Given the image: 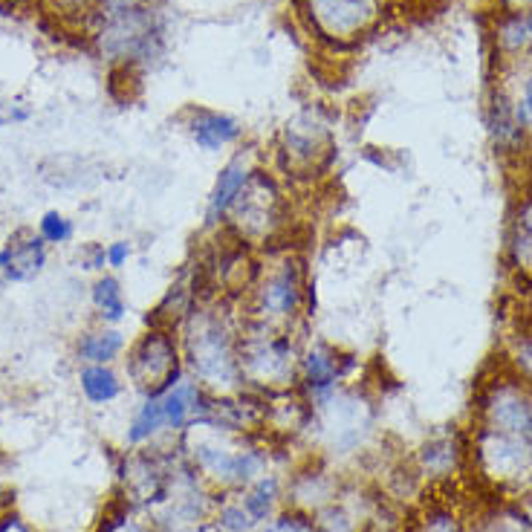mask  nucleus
Returning <instances> with one entry per match:
<instances>
[{"label": "nucleus", "instance_id": "35", "mask_svg": "<svg viewBox=\"0 0 532 532\" xmlns=\"http://www.w3.org/2000/svg\"><path fill=\"white\" fill-rule=\"evenodd\" d=\"M32 116V110L18 102H0V128H9V125H21Z\"/></svg>", "mask_w": 532, "mask_h": 532}, {"label": "nucleus", "instance_id": "1", "mask_svg": "<svg viewBox=\"0 0 532 532\" xmlns=\"http://www.w3.org/2000/svg\"><path fill=\"white\" fill-rule=\"evenodd\" d=\"M240 333L243 304L223 298H203L177 327L186 373L212 397L246 391L240 373Z\"/></svg>", "mask_w": 532, "mask_h": 532}, {"label": "nucleus", "instance_id": "13", "mask_svg": "<svg viewBox=\"0 0 532 532\" xmlns=\"http://www.w3.org/2000/svg\"><path fill=\"white\" fill-rule=\"evenodd\" d=\"M345 492H342V483L339 475L321 463H310L304 469L293 472L290 478L284 480V501L293 509H301L307 515H316L319 509L330 506L333 501H339Z\"/></svg>", "mask_w": 532, "mask_h": 532}, {"label": "nucleus", "instance_id": "20", "mask_svg": "<svg viewBox=\"0 0 532 532\" xmlns=\"http://www.w3.org/2000/svg\"><path fill=\"white\" fill-rule=\"evenodd\" d=\"M243 506L249 509V515L258 521V524H266L272 521L281 509V501H284V478L278 472H269L261 480H255L252 486L240 489L238 492Z\"/></svg>", "mask_w": 532, "mask_h": 532}, {"label": "nucleus", "instance_id": "23", "mask_svg": "<svg viewBox=\"0 0 532 532\" xmlns=\"http://www.w3.org/2000/svg\"><path fill=\"white\" fill-rule=\"evenodd\" d=\"M489 131L495 145L506 151V154H518L524 148V139H527V128L518 122L512 102L506 99L504 93H498V99L489 107Z\"/></svg>", "mask_w": 532, "mask_h": 532}, {"label": "nucleus", "instance_id": "36", "mask_svg": "<svg viewBox=\"0 0 532 532\" xmlns=\"http://www.w3.org/2000/svg\"><path fill=\"white\" fill-rule=\"evenodd\" d=\"M157 0H99V12H122V9H148Z\"/></svg>", "mask_w": 532, "mask_h": 532}, {"label": "nucleus", "instance_id": "30", "mask_svg": "<svg viewBox=\"0 0 532 532\" xmlns=\"http://www.w3.org/2000/svg\"><path fill=\"white\" fill-rule=\"evenodd\" d=\"M258 532H319V527H316V518H313V515L287 506V509H281L272 521L261 524Z\"/></svg>", "mask_w": 532, "mask_h": 532}, {"label": "nucleus", "instance_id": "10", "mask_svg": "<svg viewBox=\"0 0 532 532\" xmlns=\"http://www.w3.org/2000/svg\"><path fill=\"white\" fill-rule=\"evenodd\" d=\"M469 454L478 466L480 478L492 480L495 486L521 492L532 486V452L524 437L478 426Z\"/></svg>", "mask_w": 532, "mask_h": 532}, {"label": "nucleus", "instance_id": "5", "mask_svg": "<svg viewBox=\"0 0 532 532\" xmlns=\"http://www.w3.org/2000/svg\"><path fill=\"white\" fill-rule=\"evenodd\" d=\"M310 405H313V417L304 437H313L321 454H327L330 460H342L365 449L376 426V405L365 388L347 382Z\"/></svg>", "mask_w": 532, "mask_h": 532}, {"label": "nucleus", "instance_id": "34", "mask_svg": "<svg viewBox=\"0 0 532 532\" xmlns=\"http://www.w3.org/2000/svg\"><path fill=\"white\" fill-rule=\"evenodd\" d=\"M512 110H515V116H518V122L532 131V76H527V81L521 84V96L512 102Z\"/></svg>", "mask_w": 532, "mask_h": 532}, {"label": "nucleus", "instance_id": "17", "mask_svg": "<svg viewBox=\"0 0 532 532\" xmlns=\"http://www.w3.org/2000/svg\"><path fill=\"white\" fill-rule=\"evenodd\" d=\"M506 266L509 272L521 281L532 284V188L524 191L509 217V232H506Z\"/></svg>", "mask_w": 532, "mask_h": 532}, {"label": "nucleus", "instance_id": "40", "mask_svg": "<svg viewBox=\"0 0 532 532\" xmlns=\"http://www.w3.org/2000/svg\"><path fill=\"white\" fill-rule=\"evenodd\" d=\"M524 24H527V35H530V44H532V9L530 12H524Z\"/></svg>", "mask_w": 532, "mask_h": 532}, {"label": "nucleus", "instance_id": "15", "mask_svg": "<svg viewBox=\"0 0 532 532\" xmlns=\"http://www.w3.org/2000/svg\"><path fill=\"white\" fill-rule=\"evenodd\" d=\"M47 240L32 229H18L0 249V272L9 284H29L47 269Z\"/></svg>", "mask_w": 532, "mask_h": 532}, {"label": "nucleus", "instance_id": "14", "mask_svg": "<svg viewBox=\"0 0 532 532\" xmlns=\"http://www.w3.org/2000/svg\"><path fill=\"white\" fill-rule=\"evenodd\" d=\"M261 162L255 157V151H235L229 160L220 165L217 177H214V186L209 191V200H206V226L209 229H220L226 212L232 209V203L238 200V194L243 191V186L249 183L252 171L258 168Z\"/></svg>", "mask_w": 532, "mask_h": 532}, {"label": "nucleus", "instance_id": "28", "mask_svg": "<svg viewBox=\"0 0 532 532\" xmlns=\"http://www.w3.org/2000/svg\"><path fill=\"white\" fill-rule=\"evenodd\" d=\"M136 512L139 509H133L128 504L116 506L113 512H107L105 518H102V524H99L96 532H157L151 527V521H142Z\"/></svg>", "mask_w": 532, "mask_h": 532}, {"label": "nucleus", "instance_id": "32", "mask_svg": "<svg viewBox=\"0 0 532 532\" xmlns=\"http://www.w3.org/2000/svg\"><path fill=\"white\" fill-rule=\"evenodd\" d=\"M79 269H84V272H99V275H102L107 269L105 246H102V243H87V246L81 249Z\"/></svg>", "mask_w": 532, "mask_h": 532}, {"label": "nucleus", "instance_id": "26", "mask_svg": "<svg viewBox=\"0 0 532 532\" xmlns=\"http://www.w3.org/2000/svg\"><path fill=\"white\" fill-rule=\"evenodd\" d=\"M313 518H316V527H319V532H359L362 530L356 509H350V506L345 504V495H342L339 501H333L330 506L319 509Z\"/></svg>", "mask_w": 532, "mask_h": 532}, {"label": "nucleus", "instance_id": "8", "mask_svg": "<svg viewBox=\"0 0 532 532\" xmlns=\"http://www.w3.org/2000/svg\"><path fill=\"white\" fill-rule=\"evenodd\" d=\"M298 18L327 47H356L382 24L385 0H295Z\"/></svg>", "mask_w": 532, "mask_h": 532}, {"label": "nucleus", "instance_id": "38", "mask_svg": "<svg viewBox=\"0 0 532 532\" xmlns=\"http://www.w3.org/2000/svg\"><path fill=\"white\" fill-rule=\"evenodd\" d=\"M58 6H64L67 12H76V9H87V6H99V0H55Z\"/></svg>", "mask_w": 532, "mask_h": 532}, {"label": "nucleus", "instance_id": "9", "mask_svg": "<svg viewBox=\"0 0 532 532\" xmlns=\"http://www.w3.org/2000/svg\"><path fill=\"white\" fill-rule=\"evenodd\" d=\"M162 24L154 9H122L105 12V21L99 29L102 53L110 61H119L122 67H133L139 61H148L162 53Z\"/></svg>", "mask_w": 532, "mask_h": 532}, {"label": "nucleus", "instance_id": "31", "mask_svg": "<svg viewBox=\"0 0 532 532\" xmlns=\"http://www.w3.org/2000/svg\"><path fill=\"white\" fill-rule=\"evenodd\" d=\"M417 532H466L460 518L449 512V509H431L426 518L420 521V530Z\"/></svg>", "mask_w": 532, "mask_h": 532}, {"label": "nucleus", "instance_id": "18", "mask_svg": "<svg viewBox=\"0 0 532 532\" xmlns=\"http://www.w3.org/2000/svg\"><path fill=\"white\" fill-rule=\"evenodd\" d=\"M463 457H466V443L457 440L449 431H440V434H431L426 443L420 446L417 469L428 480L452 478L454 472L460 469Z\"/></svg>", "mask_w": 532, "mask_h": 532}, {"label": "nucleus", "instance_id": "29", "mask_svg": "<svg viewBox=\"0 0 532 532\" xmlns=\"http://www.w3.org/2000/svg\"><path fill=\"white\" fill-rule=\"evenodd\" d=\"M509 373L532 388V330H521L509 345Z\"/></svg>", "mask_w": 532, "mask_h": 532}, {"label": "nucleus", "instance_id": "11", "mask_svg": "<svg viewBox=\"0 0 532 532\" xmlns=\"http://www.w3.org/2000/svg\"><path fill=\"white\" fill-rule=\"evenodd\" d=\"M480 426L527 437L532 428V388L515 373H501L483 385L478 399Z\"/></svg>", "mask_w": 532, "mask_h": 532}, {"label": "nucleus", "instance_id": "6", "mask_svg": "<svg viewBox=\"0 0 532 532\" xmlns=\"http://www.w3.org/2000/svg\"><path fill=\"white\" fill-rule=\"evenodd\" d=\"M304 336L275 330L243 316L240 333V373L243 388L252 394H281L298 388V359Z\"/></svg>", "mask_w": 532, "mask_h": 532}, {"label": "nucleus", "instance_id": "19", "mask_svg": "<svg viewBox=\"0 0 532 532\" xmlns=\"http://www.w3.org/2000/svg\"><path fill=\"white\" fill-rule=\"evenodd\" d=\"M128 350V339L119 327H110V324H99V327H90L84 330L79 339H76V359L79 365H113L116 359H122Z\"/></svg>", "mask_w": 532, "mask_h": 532}, {"label": "nucleus", "instance_id": "27", "mask_svg": "<svg viewBox=\"0 0 532 532\" xmlns=\"http://www.w3.org/2000/svg\"><path fill=\"white\" fill-rule=\"evenodd\" d=\"M38 235L47 240V246H64L76 238V226L67 214L61 212H44L38 220Z\"/></svg>", "mask_w": 532, "mask_h": 532}, {"label": "nucleus", "instance_id": "16", "mask_svg": "<svg viewBox=\"0 0 532 532\" xmlns=\"http://www.w3.org/2000/svg\"><path fill=\"white\" fill-rule=\"evenodd\" d=\"M186 131L191 142L206 151V154H220L226 148H235L243 139V125L235 116L209 110V107H191L186 116Z\"/></svg>", "mask_w": 532, "mask_h": 532}, {"label": "nucleus", "instance_id": "39", "mask_svg": "<svg viewBox=\"0 0 532 532\" xmlns=\"http://www.w3.org/2000/svg\"><path fill=\"white\" fill-rule=\"evenodd\" d=\"M191 532H223V530H220V527L214 524L212 518H209V521H200V524H197V527H194Z\"/></svg>", "mask_w": 532, "mask_h": 532}, {"label": "nucleus", "instance_id": "25", "mask_svg": "<svg viewBox=\"0 0 532 532\" xmlns=\"http://www.w3.org/2000/svg\"><path fill=\"white\" fill-rule=\"evenodd\" d=\"M212 521L223 532H258V527H261V524L249 515V509L243 506L238 492H223V498H217Z\"/></svg>", "mask_w": 532, "mask_h": 532}, {"label": "nucleus", "instance_id": "21", "mask_svg": "<svg viewBox=\"0 0 532 532\" xmlns=\"http://www.w3.org/2000/svg\"><path fill=\"white\" fill-rule=\"evenodd\" d=\"M160 437H174L168 431V423H165L160 397H142L139 408L133 411L131 426H128V446L142 449V446L157 443Z\"/></svg>", "mask_w": 532, "mask_h": 532}, {"label": "nucleus", "instance_id": "37", "mask_svg": "<svg viewBox=\"0 0 532 532\" xmlns=\"http://www.w3.org/2000/svg\"><path fill=\"white\" fill-rule=\"evenodd\" d=\"M0 532H29V527L21 521V518H15V515H6L3 521H0Z\"/></svg>", "mask_w": 532, "mask_h": 532}, {"label": "nucleus", "instance_id": "4", "mask_svg": "<svg viewBox=\"0 0 532 532\" xmlns=\"http://www.w3.org/2000/svg\"><path fill=\"white\" fill-rule=\"evenodd\" d=\"M339 157L336 133L321 110L307 107L290 116L272 142V171L290 191L319 186Z\"/></svg>", "mask_w": 532, "mask_h": 532}, {"label": "nucleus", "instance_id": "22", "mask_svg": "<svg viewBox=\"0 0 532 532\" xmlns=\"http://www.w3.org/2000/svg\"><path fill=\"white\" fill-rule=\"evenodd\" d=\"M79 388L84 399L96 408L110 405L122 397L125 382L113 365H81L79 368Z\"/></svg>", "mask_w": 532, "mask_h": 532}, {"label": "nucleus", "instance_id": "2", "mask_svg": "<svg viewBox=\"0 0 532 532\" xmlns=\"http://www.w3.org/2000/svg\"><path fill=\"white\" fill-rule=\"evenodd\" d=\"M313 310V278L295 246L266 252L258 281L243 301V316L275 330L301 333Z\"/></svg>", "mask_w": 532, "mask_h": 532}, {"label": "nucleus", "instance_id": "24", "mask_svg": "<svg viewBox=\"0 0 532 532\" xmlns=\"http://www.w3.org/2000/svg\"><path fill=\"white\" fill-rule=\"evenodd\" d=\"M90 304L96 310V319L99 324H110L116 327L119 321L128 316V301H125V290H122V281L110 272H102L93 287H90Z\"/></svg>", "mask_w": 532, "mask_h": 532}, {"label": "nucleus", "instance_id": "7", "mask_svg": "<svg viewBox=\"0 0 532 532\" xmlns=\"http://www.w3.org/2000/svg\"><path fill=\"white\" fill-rule=\"evenodd\" d=\"M183 373V347L171 327L148 324V330L125 350V376L139 397H160Z\"/></svg>", "mask_w": 532, "mask_h": 532}, {"label": "nucleus", "instance_id": "33", "mask_svg": "<svg viewBox=\"0 0 532 532\" xmlns=\"http://www.w3.org/2000/svg\"><path fill=\"white\" fill-rule=\"evenodd\" d=\"M105 258H107V269H122V266H128V261L133 258V243L125 238L107 243Z\"/></svg>", "mask_w": 532, "mask_h": 532}, {"label": "nucleus", "instance_id": "41", "mask_svg": "<svg viewBox=\"0 0 532 532\" xmlns=\"http://www.w3.org/2000/svg\"><path fill=\"white\" fill-rule=\"evenodd\" d=\"M509 3H515V6H524L527 12H530V9H532V0H509Z\"/></svg>", "mask_w": 532, "mask_h": 532}, {"label": "nucleus", "instance_id": "3", "mask_svg": "<svg viewBox=\"0 0 532 532\" xmlns=\"http://www.w3.org/2000/svg\"><path fill=\"white\" fill-rule=\"evenodd\" d=\"M220 229L258 255L293 246V191L278 180L272 168L258 165Z\"/></svg>", "mask_w": 532, "mask_h": 532}, {"label": "nucleus", "instance_id": "12", "mask_svg": "<svg viewBox=\"0 0 532 532\" xmlns=\"http://www.w3.org/2000/svg\"><path fill=\"white\" fill-rule=\"evenodd\" d=\"M353 368H356V359L342 347L324 342V339H304L301 359H298V391L310 402H316L347 385Z\"/></svg>", "mask_w": 532, "mask_h": 532}]
</instances>
